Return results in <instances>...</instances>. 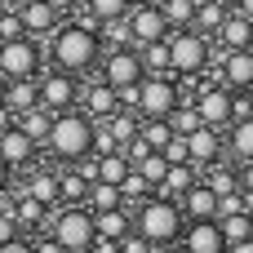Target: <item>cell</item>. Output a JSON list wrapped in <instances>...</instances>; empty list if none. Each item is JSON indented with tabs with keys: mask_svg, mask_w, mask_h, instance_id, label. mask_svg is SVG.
<instances>
[{
	"mask_svg": "<svg viewBox=\"0 0 253 253\" xmlns=\"http://www.w3.org/2000/svg\"><path fill=\"white\" fill-rule=\"evenodd\" d=\"M236 182H240V191H245V196L253 200V160H249V165H240V173H236Z\"/></svg>",
	"mask_w": 253,
	"mask_h": 253,
	"instance_id": "45",
	"label": "cell"
},
{
	"mask_svg": "<svg viewBox=\"0 0 253 253\" xmlns=\"http://www.w3.org/2000/svg\"><path fill=\"white\" fill-rule=\"evenodd\" d=\"M178 245H182V253H222L227 249V240L218 231V218L213 222H187L182 236H178Z\"/></svg>",
	"mask_w": 253,
	"mask_h": 253,
	"instance_id": "14",
	"label": "cell"
},
{
	"mask_svg": "<svg viewBox=\"0 0 253 253\" xmlns=\"http://www.w3.org/2000/svg\"><path fill=\"white\" fill-rule=\"evenodd\" d=\"M187 160L196 165V169H209V165H218L222 160V133L218 129H196V133H187Z\"/></svg>",
	"mask_w": 253,
	"mask_h": 253,
	"instance_id": "15",
	"label": "cell"
},
{
	"mask_svg": "<svg viewBox=\"0 0 253 253\" xmlns=\"http://www.w3.org/2000/svg\"><path fill=\"white\" fill-rule=\"evenodd\" d=\"M31 253H67V249H62L58 240H49V236H44V240H36V245H31Z\"/></svg>",
	"mask_w": 253,
	"mask_h": 253,
	"instance_id": "47",
	"label": "cell"
},
{
	"mask_svg": "<svg viewBox=\"0 0 253 253\" xmlns=\"http://www.w3.org/2000/svg\"><path fill=\"white\" fill-rule=\"evenodd\" d=\"M0 253H31V240H27V236H18V240L0 245Z\"/></svg>",
	"mask_w": 253,
	"mask_h": 253,
	"instance_id": "46",
	"label": "cell"
},
{
	"mask_svg": "<svg viewBox=\"0 0 253 253\" xmlns=\"http://www.w3.org/2000/svg\"><path fill=\"white\" fill-rule=\"evenodd\" d=\"M196 182H200V169H196V165H169L165 178H160V187H156V196H165V200H182Z\"/></svg>",
	"mask_w": 253,
	"mask_h": 253,
	"instance_id": "19",
	"label": "cell"
},
{
	"mask_svg": "<svg viewBox=\"0 0 253 253\" xmlns=\"http://www.w3.org/2000/svg\"><path fill=\"white\" fill-rule=\"evenodd\" d=\"M133 169H138L151 187H160V178H165V169H169V165H165V156H160V151H151V156H147V160H138Z\"/></svg>",
	"mask_w": 253,
	"mask_h": 253,
	"instance_id": "40",
	"label": "cell"
},
{
	"mask_svg": "<svg viewBox=\"0 0 253 253\" xmlns=\"http://www.w3.org/2000/svg\"><path fill=\"white\" fill-rule=\"evenodd\" d=\"M129 231H133V213H129L125 205H120V209H102V213H93V236H98V240H116V245H120Z\"/></svg>",
	"mask_w": 253,
	"mask_h": 253,
	"instance_id": "21",
	"label": "cell"
},
{
	"mask_svg": "<svg viewBox=\"0 0 253 253\" xmlns=\"http://www.w3.org/2000/svg\"><path fill=\"white\" fill-rule=\"evenodd\" d=\"M4 107H9L13 116H22V111L40 107V89H36V76H31V80H4Z\"/></svg>",
	"mask_w": 253,
	"mask_h": 253,
	"instance_id": "23",
	"label": "cell"
},
{
	"mask_svg": "<svg viewBox=\"0 0 253 253\" xmlns=\"http://www.w3.org/2000/svg\"><path fill=\"white\" fill-rule=\"evenodd\" d=\"M151 196H156V187H151L138 169H129V173H125V182H120V200H125V209H129V205L138 209V205H142V200H151Z\"/></svg>",
	"mask_w": 253,
	"mask_h": 253,
	"instance_id": "34",
	"label": "cell"
},
{
	"mask_svg": "<svg viewBox=\"0 0 253 253\" xmlns=\"http://www.w3.org/2000/svg\"><path fill=\"white\" fill-rule=\"evenodd\" d=\"M9 213H13V222H18V231H44L53 209H44V205H36L31 196L13 191V205H9Z\"/></svg>",
	"mask_w": 253,
	"mask_h": 253,
	"instance_id": "20",
	"label": "cell"
},
{
	"mask_svg": "<svg viewBox=\"0 0 253 253\" xmlns=\"http://www.w3.org/2000/svg\"><path fill=\"white\" fill-rule=\"evenodd\" d=\"M213 76L222 89L240 93V89H253V49H231V53H218L213 62Z\"/></svg>",
	"mask_w": 253,
	"mask_h": 253,
	"instance_id": "10",
	"label": "cell"
},
{
	"mask_svg": "<svg viewBox=\"0 0 253 253\" xmlns=\"http://www.w3.org/2000/svg\"><path fill=\"white\" fill-rule=\"evenodd\" d=\"M182 209H178V200H165V196H151V200H142L138 209H133V231L151 245V249H160V245H178V236H182Z\"/></svg>",
	"mask_w": 253,
	"mask_h": 253,
	"instance_id": "3",
	"label": "cell"
},
{
	"mask_svg": "<svg viewBox=\"0 0 253 253\" xmlns=\"http://www.w3.org/2000/svg\"><path fill=\"white\" fill-rule=\"evenodd\" d=\"M133 4H156V0H129V9H133Z\"/></svg>",
	"mask_w": 253,
	"mask_h": 253,
	"instance_id": "54",
	"label": "cell"
},
{
	"mask_svg": "<svg viewBox=\"0 0 253 253\" xmlns=\"http://www.w3.org/2000/svg\"><path fill=\"white\" fill-rule=\"evenodd\" d=\"M31 76H40V44L31 36L0 44V80H31Z\"/></svg>",
	"mask_w": 253,
	"mask_h": 253,
	"instance_id": "7",
	"label": "cell"
},
{
	"mask_svg": "<svg viewBox=\"0 0 253 253\" xmlns=\"http://www.w3.org/2000/svg\"><path fill=\"white\" fill-rule=\"evenodd\" d=\"M36 89H40V107H44L49 116H58V111H71V107H76L80 80L53 67V71H40V76H36Z\"/></svg>",
	"mask_w": 253,
	"mask_h": 253,
	"instance_id": "8",
	"label": "cell"
},
{
	"mask_svg": "<svg viewBox=\"0 0 253 253\" xmlns=\"http://www.w3.org/2000/svg\"><path fill=\"white\" fill-rule=\"evenodd\" d=\"M151 253H182V245H160V249H151Z\"/></svg>",
	"mask_w": 253,
	"mask_h": 253,
	"instance_id": "52",
	"label": "cell"
},
{
	"mask_svg": "<svg viewBox=\"0 0 253 253\" xmlns=\"http://www.w3.org/2000/svg\"><path fill=\"white\" fill-rule=\"evenodd\" d=\"M222 18H227V9H222L218 0H196V13H191V31H200V36H218Z\"/></svg>",
	"mask_w": 253,
	"mask_h": 253,
	"instance_id": "27",
	"label": "cell"
},
{
	"mask_svg": "<svg viewBox=\"0 0 253 253\" xmlns=\"http://www.w3.org/2000/svg\"><path fill=\"white\" fill-rule=\"evenodd\" d=\"M236 13H245V18L253 22V0H240V9H236Z\"/></svg>",
	"mask_w": 253,
	"mask_h": 253,
	"instance_id": "51",
	"label": "cell"
},
{
	"mask_svg": "<svg viewBox=\"0 0 253 253\" xmlns=\"http://www.w3.org/2000/svg\"><path fill=\"white\" fill-rule=\"evenodd\" d=\"M44 147H49V156L62 160V165H76V160L93 156V120L80 116L76 107H71V111H58V116L49 120Z\"/></svg>",
	"mask_w": 253,
	"mask_h": 253,
	"instance_id": "2",
	"label": "cell"
},
{
	"mask_svg": "<svg viewBox=\"0 0 253 253\" xmlns=\"http://www.w3.org/2000/svg\"><path fill=\"white\" fill-rule=\"evenodd\" d=\"M84 191L89 182L76 169H58V205H84Z\"/></svg>",
	"mask_w": 253,
	"mask_h": 253,
	"instance_id": "33",
	"label": "cell"
},
{
	"mask_svg": "<svg viewBox=\"0 0 253 253\" xmlns=\"http://www.w3.org/2000/svg\"><path fill=\"white\" fill-rule=\"evenodd\" d=\"M218 44H222V53H231V49H253V22L245 13H227L222 27H218Z\"/></svg>",
	"mask_w": 253,
	"mask_h": 253,
	"instance_id": "22",
	"label": "cell"
},
{
	"mask_svg": "<svg viewBox=\"0 0 253 253\" xmlns=\"http://www.w3.org/2000/svg\"><path fill=\"white\" fill-rule=\"evenodd\" d=\"M125 200H120V187H111V182H89V191H84V209L89 213H102V209H120Z\"/></svg>",
	"mask_w": 253,
	"mask_h": 253,
	"instance_id": "30",
	"label": "cell"
},
{
	"mask_svg": "<svg viewBox=\"0 0 253 253\" xmlns=\"http://www.w3.org/2000/svg\"><path fill=\"white\" fill-rule=\"evenodd\" d=\"M76 111H80V116H89L93 125H102L107 116H116V111H120V107H116V89H111V84H102V80L80 84V93H76Z\"/></svg>",
	"mask_w": 253,
	"mask_h": 253,
	"instance_id": "12",
	"label": "cell"
},
{
	"mask_svg": "<svg viewBox=\"0 0 253 253\" xmlns=\"http://www.w3.org/2000/svg\"><path fill=\"white\" fill-rule=\"evenodd\" d=\"M0 107H4V80H0Z\"/></svg>",
	"mask_w": 253,
	"mask_h": 253,
	"instance_id": "55",
	"label": "cell"
},
{
	"mask_svg": "<svg viewBox=\"0 0 253 253\" xmlns=\"http://www.w3.org/2000/svg\"><path fill=\"white\" fill-rule=\"evenodd\" d=\"M138 120H142V116H133V111H116V116H107V120H102V129L111 133V142H116V147H125L129 138H138Z\"/></svg>",
	"mask_w": 253,
	"mask_h": 253,
	"instance_id": "32",
	"label": "cell"
},
{
	"mask_svg": "<svg viewBox=\"0 0 253 253\" xmlns=\"http://www.w3.org/2000/svg\"><path fill=\"white\" fill-rule=\"evenodd\" d=\"M222 133H227L231 156H236L240 165H249V160H253V116H245V120H231Z\"/></svg>",
	"mask_w": 253,
	"mask_h": 253,
	"instance_id": "24",
	"label": "cell"
},
{
	"mask_svg": "<svg viewBox=\"0 0 253 253\" xmlns=\"http://www.w3.org/2000/svg\"><path fill=\"white\" fill-rule=\"evenodd\" d=\"M22 196H31L36 205L53 209V205H58V173H49V169H36V173H31V182L22 187Z\"/></svg>",
	"mask_w": 253,
	"mask_h": 253,
	"instance_id": "26",
	"label": "cell"
},
{
	"mask_svg": "<svg viewBox=\"0 0 253 253\" xmlns=\"http://www.w3.org/2000/svg\"><path fill=\"white\" fill-rule=\"evenodd\" d=\"M0 13H4V0H0Z\"/></svg>",
	"mask_w": 253,
	"mask_h": 253,
	"instance_id": "56",
	"label": "cell"
},
{
	"mask_svg": "<svg viewBox=\"0 0 253 253\" xmlns=\"http://www.w3.org/2000/svg\"><path fill=\"white\" fill-rule=\"evenodd\" d=\"M218 4H222L227 13H236V9H240V0H218Z\"/></svg>",
	"mask_w": 253,
	"mask_h": 253,
	"instance_id": "53",
	"label": "cell"
},
{
	"mask_svg": "<svg viewBox=\"0 0 253 253\" xmlns=\"http://www.w3.org/2000/svg\"><path fill=\"white\" fill-rule=\"evenodd\" d=\"M98 40H102L107 49H133V36H129V22H125V18L102 22V27H98Z\"/></svg>",
	"mask_w": 253,
	"mask_h": 253,
	"instance_id": "36",
	"label": "cell"
},
{
	"mask_svg": "<svg viewBox=\"0 0 253 253\" xmlns=\"http://www.w3.org/2000/svg\"><path fill=\"white\" fill-rule=\"evenodd\" d=\"M169 40V67H173V76H200V71H209V62H213V53H209V36H200V31H169L165 36Z\"/></svg>",
	"mask_w": 253,
	"mask_h": 253,
	"instance_id": "5",
	"label": "cell"
},
{
	"mask_svg": "<svg viewBox=\"0 0 253 253\" xmlns=\"http://www.w3.org/2000/svg\"><path fill=\"white\" fill-rule=\"evenodd\" d=\"M22 231H18V222H13V213H0V245H9V240H18Z\"/></svg>",
	"mask_w": 253,
	"mask_h": 253,
	"instance_id": "44",
	"label": "cell"
},
{
	"mask_svg": "<svg viewBox=\"0 0 253 253\" xmlns=\"http://www.w3.org/2000/svg\"><path fill=\"white\" fill-rule=\"evenodd\" d=\"M49 58H53L58 71L84 76V71L98 67L102 40H98V31H84V27H76V22H58V31L49 36Z\"/></svg>",
	"mask_w": 253,
	"mask_h": 253,
	"instance_id": "1",
	"label": "cell"
},
{
	"mask_svg": "<svg viewBox=\"0 0 253 253\" xmlns=\"http://www.w3.org/2000/svg\"><path fill=\"white\" fill-rule=\"evenodd\" d=\"M138 138H142L151 151H160V147L173 138V129H169V120H138Z\"/></svg>",
	"mask_w": 253,
	"mask_h": 253,
	"instance_id": "38",
	"label": "cell"
},
{
	"mask_svg": "<svg viewBox=\"0 0 253 253\" xmlns=\"http://www.w3.org/2000/svg\"><path fill=\"white\" fill-rule=\"evenodd\" d=\"M222 253H253V240H240V245H227Z\"/></svg>",
	"mask_w": 253,
	"mask_h": 253,
	"instance_id": "50",
	"label": "cell"
},
{
	"mask_svg": "<svg viewBox=\"0 0 253 253\" xmlns=\"http://www.w3.org/2000/svg\"><path fill=\"white\" fill-rule=\"evenodd\" d=\"M36 151H40V147H36L18 125L0 133V160H4L9 169H31V165H36Z\"/></svg>",
	"mask_w": 253,
	"mask_h": 253,
	"instance_id": "16",
	"label": "cell"
},
{
	"mask_svg": "<svg viewBox=\"0 0 253 253\" xmlns=\"http://www.w3.org/2000/svg\"><path fill=\"white\" fill-rule=\"evenodd\" d=\"M98 22H111V18H125L129 13V0H80Z\"/></svg>",
	"mask_w": 253,
	"mask_h": 253,
	"instance_id": "39",
	"label": "cell"
},
{
	"mask_svg": "<svg viewBox=\"0 0 253 253\" xmlns=\"http://www.w3.org/2000/svg\"><path fill=\"white\" fill-rule=\"evenodd\" d=\"M98 67H102V84H111V89H125V84H142V58H138V49H107L102 58H98Z\"/></svg>",
	"mask_w": 253,
	"mask_h": 253,
	"instance_id": "9",
	"label": "cell"
},
{
	"mask_svg": "<svg viewBox=\"0 0 253 253\" xmlns=\"http://www.w3.org/2000/svg\"><path fill=\"white\" fill-rule=\"evenodd\" d=\"M49 120H53V116H49L44 107H31V111H22L13 125H18V129H22V133H27L36 147H44V138H49Z\"/></svg>",
	"mask_w": 253,
	"mask_h": 253,
	"instance_id": "29",
	"label": "cell"
},
{
	"mask_svg": "<svg viewBox=\"0 0 253 253\" xmlns=\"http://www.w3.org/2000/svg\"><path fill=\"white\" fill-rule=\"evenodd\" d=\"M191 107H196V116H200V125L205 129H227L231 125V89H222V84H205L196 98H191Z\"/></svg>",
	"mask_w": 253,
	"mask_h": 253,
	"instance_id": "11",
	"label": "cell"
},
{
	"mask_svg": "<svg viewBox=\"0 0 253 253\" xmlns=\"http://www.w3.org/2000/svg\"><path fill=\"white\" fill-rule=\"evenodd\" d=\"M160 156H165V165H191V160H187V138H178V133L160 147Z\"/></svg>",
	"mask_w": 253,
	"mask_h": 253,
	"instance_id": "41",
	"label": "cell"
},
{
	"mask_svg": "<svg viewBox=\"0 0 253 253\" xmlns=\"http://www.w3.org/2000/svg\"><path fill=\"white\" fill-rule=\"evenodd\" d=\"M44 4H49V9H53V13H58V18H62V13H67V9H76V4H80V0H44Z\"/></svg>",
	"mask_w": 253,
	"mask_h": 253,
	"instance_id": "48",
	"label": "cell"
},
{
	"mask_svg": "<svg viewBox=\"0 0 253 253\" xmlns=\"http://www.w3.org/2000/svg\"><path fill=\"white\" fill-rule=\"evenodd\" d=\"M93 165H98V182H111V187H120V182H125V173H129V160H125L120 151L93 156Z\"/></svg>",
	"mask_w": 253,
	"mask_h": 253,
	"instance_id": "35",
	"label": "cell"
},
{
	"mask_svg": "<svg viewBox=\"0 0 253 253\" xmlns=\"http://www.w3.org/2000/svg\"><path fill=\"white\" fill-rule=\"evenodd\" d=\"M9 178H13V169H9V165H4V160H0V196H4V191H9Z\"/></svg>",
	"mask_w": 253,
	"mask_h": 253,
	"instance_id": "49",
	"label": "cell"
},
{
	"mask_svg": "<svg viewBox=\"0 0 253 253\" xmlns=\"http://www.w3.org/2000/svg\"><path fill=\"white\" fill-rule=\"evenodd\" d=\"M178 209H182V222H213V218H218V196H213L205 182H196V187L178 200Z\"/></svg>",
	"mask_w": 253,
	"mask_h": 253,
	"instance_id": "18",
	"label": "cell"
},
{
	"mask_svg": "<svg viewBox=\"0 0 253 253\" xmlns=\"http://www.w3.org/2000/svg\"><path fill=\"white\" fill-rule=\"evenodd\" d=\"M22 36V22H18V13H0V44H9V40H18Z\"/></svg>",
	"mask_w": 253,
	"mask_h": 253,
	"instance_id": "42",
	"label": "cell"
},
{
	"mask_svg": "<svg viewBox=\"0 0 253 253\" xmlns=\"http://www.w3.org/2000/svg\"><path fill=\"white\" fill-rule=\"evenodd\" d=\"M120 253H151V245H147V240H142L138 231H129V236L120 240Z\"/></svg>",
	"mask_w": 253,
	"mask_h": 253,
	"instance_id": "43",
	"label": "cell"
},
{
	"mask_svg": "<svg viewBox=\"0 0 253 253\" xmlns=\"http://www.w3.org/2000/svg\"><path fill=\"white\" fill-rule=\"evenodd\" d=\"M138 58H142V76H173V67H169V40L138 44Z\"/></svg>",
	"mask_w": 253,
	"mask_h": 253,
	"instance_id": "25",
	"label": "cell"
},
{
	"mask_svg": "<svg viewBox=\"0 0 253 253\" xmlns=\"http://www.w3.org/2000/svg\"><path fill=\"white\" fill-rule=\"evenodd\" d=\"M178 102H182V93H178L173 76H142V84H138V116L142 120H165Z\"/></svg>",
	"mask_w": 253,
	"mask_h": 253,
	"instance_id": "6",
	"label": "cell"
},
{
	"mask_svg": "<svg viewBox=\"0 0 253 253\" xmlns=\"http://www.w3.org/2000/svg\"><path fill=\"white\" fill-rule=\"evenodd\" d=\"M218 231H222L227 245L253 240V213H222V218H218Z\"/></svg>",
	"mask_w": 253,
	"mask_h": 253,
	"instance_id": "31",
	"label": "cell"
},
{
	"mask_svg": "<svg viewBox=\"0 0 253 253\" xmlns=\"http://www.w3.org/2000/svg\"><path fill=\"white\" fill-rule=\"evenodd\" d=\"M125 22H129V36H133V49L169 36V27H165V18H160L156 4H133V9L125 13Z\"/></svg>",
	"mask_w": 253,
	"mask_h": 253,
	"instance_id": "13",
	"label": "cell"
},
{
	"mask_svg": "<svg viewBox=\"0 0 253 253\" xmlns=\"http://www.w3.org/2000/svg\"><path fill=\"white\" fill-rule=\"evenodd\" d=\"M165 120H169V129H173L178 138H187V133H196V129H200V116H196V107H191V102H178Z\"/></svg>",
	"mask_w": 253,
	"mask_h": 253,
	"instance_id": "37",
	"label": "cell"
},
{
	"mask_svg": "<svg viewBox=\"0 0 253 253\" xmlns=\"http://www.w3.org/2000/svg\"><path fill=\"white\" fill-rule=\"evenodd\" d=\"M44 236L58 240L67 253H89V245H93V213L84 205H62V209L49 213Z\"/></svg>",
	"mask_w": 253,
	"mask_h": 253,
	"instance_id": "4",
	"label": "cell"
},
{
	"mask_svg": "<svg viewBox=\"0 0 253 253\" xmlns=\"http://www.w3.org/2000/svg\"><path fill=\"white\" fill-rule=\"evenodd\" d=\"M156 9H160V18H165L169 31H187L191 13H196V0H156Z\"/></svg>",
	"mask_w": 253,
	"mask_h": 253,
	"instance_id": "28",
	"label": "cell"
},
{
	"mask_svg": "<svg viewBox=\"0 0 253 253\" xmlns=\"http://www.w3.org/2000/svg\"><path fill=\"white\" fill-rule=\"evenodd\" d=\"M18 22H22V36H40V40H49V36L58 31V13H53L44 0H22Z\"/></svg>",
	"mask_w": 253,
	"mask_h": 253,
	"instance_id": "17",
	"label": "cell"
}]
</instances>
